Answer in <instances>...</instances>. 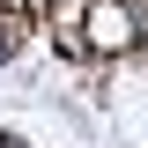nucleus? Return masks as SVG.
<instances>
[{"mask_svg": "<svg viewBox=\"0 0 148 148\" xmlns=\"http://www.w3.org/2000/svg\"><path fill=\"white\" fill-rule=\"evenodd\" d=\"M0 148H8V141H0Z\"/></svg>", "mask_w": 148, "mask_h": 148, "instance_id": "nucleus-2", "label": "nucleus"}, {"mask_svg": "<svg viewBox=\"0 0 148 148\" xmlns=\"http://www.w3.org/2000/svg\"><path fill=\"white\" fill-rule=\"evenodd\" d=\"M96 45H126V15H119V8H96Z\"/></svg>", "mask_w": 148, "mask_h": 148, "instance_id": "nucleus-1", "label": "nucleus"}]
</instances>
